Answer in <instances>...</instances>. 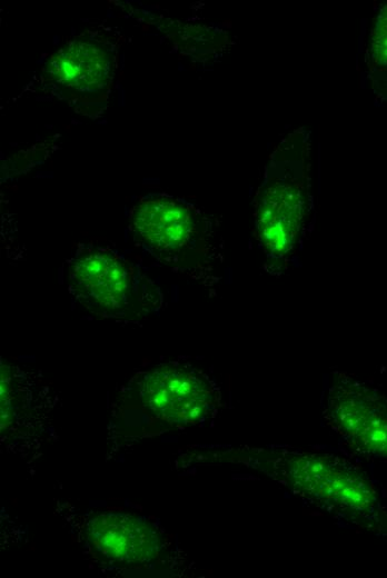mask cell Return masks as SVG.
Instances as JSON below:
<instances>
[{"instance_id":"2","label":"cell","mask_w":387,"mask_h":578,"mask_svg":"<svg viewBox=\"0 0 387 578\" xmlns=\"http://www.w3.org/2000/svg\"><path fill=\"white\" fill-rule=\"evenodd\" d=\"M259 468L274 480L308 500L359 524L379 520L374 484L349 460L326 452L288 449L262 450Z\"/></svg>"},{"instance_id":"1","label":"cell","mask_w":387,"mask_h":578,"mask_svg":"<svg viewBox=\"0 0 387 578\" xmlns=\"http://www.w3.org/2000/svg\"><path fill=\"white\" fill-rule=\"evenodd\" d=\"M310 131L295 129L275 148L255 196V227L271 263H284L304 235L311 208Z\"/></svg>"},{"instance_id":"6","label":"cell","mask_w":387,"mask_h":578,"mask_svg":"<svg viewBox=\"0 0 387 578\" xmlns=\"http://www.w3.org/2000/svg\"><path fill=\"white\" fill-rule=\"evenodd\" d=\"M69 288L92 312L123 316L138 307V290L129 265L110 249L86 246L69 261Z\"/></svg>"},{"instance_id":"9","label":"cell","mask_w":387,"mask_h":578,"mask_svg":"<svg viewBox=\"0 0 387 578\" xmlns=\"http://www.w3.org/2000/svg\"><path fill=\"white\" fill-rule=\"evenodd\" d=\"M368 58L370 68L387 70V3L380 6L374 18Z\"/></svg>"},{"instance_id":"7","label":"cell","mask_w":387,"mask_h":578,"mask_svg":"<svg viewBox=\"0 0 387 578\" xmlns=\"http://www.w3.org/2000/svg\"><path fill=\"white\" fill-rule=\"evenodd\" d=\"M142 403L158 418L173 425L202 421L216 405V392L200 371L162 363L145 372L138 381Z\"/></svg>"},{"instance_id":"3","label":"cell","mask_w":387,"mask_h":578,"mask_svg":"<svg viewBox=\"0 0 387 578\" xmlns=\"http://www.w3.org/2000/svg\"><path fill=\"white\" fill-rule=\"evenodd\" d=\"M130 227L136 239L160 260L185 268L208 253L212 238L210 222L199 209L162 193L135 205Z\"/></svg>"},{"instance_id":"5","label":"cell","mask_w":387,"mask_h":578,"mask_svg":"<svg viewBox=\"0 0 387 578\" xmlns=\"http://www.w3.org/2000/svg\"><path fill=\"white\" fill-rule=\"evenodd\" d=\"M324 416L351 448L387 458V396L379 390L350 375L335 373Z\"/></svg>"},{"instance_id":"4","label":"cell","mask_w":387,"mask_h":578,"mask_svg":"<svg viewBox=\"0 0 387 578\" xmlns=\"http://www.w3.org/2000/svg\"><path fill=\"white\" fill-rule=\"evenodd\" d=\"M117 49L110 38L82 33L67 41L46 62L44 82L85 111L107 101L116 70Z\"/></svg>"},{"instance_id":"8","label":"cell","mask_w":387,"mask_h":578,"mask_svg":"<svg viewBox=\"0 0 387 578\" xmlns=\"http://www.w3.org/2000/svg\"><path fill=\"white\" fill-rule=\"evenodd\" d=\"M87 532L98 551L120 562L150 561L158 556L160 548L153 526L145 519L123 512L93 516L88 522Z\"/></svg>"}]
</instances>
